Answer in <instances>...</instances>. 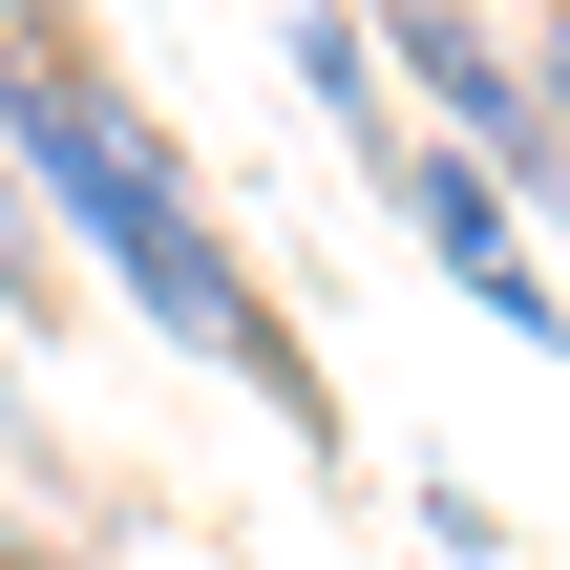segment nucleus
<instances>
[{
  "label": "nucleus",
  "mask_w": 570,
  "mask_h": 570,
  "mask_svg": "<svg viewBox=\"0 0 570 570\" xmlns=\"http://www.w3.org/2000/svg\"><path fill=\"white\" fill-rule=\"evenodd\" d=\"M0 148H21V190H42L85 254H106V296H127L169 360L254 381L296 444H338V381H317V360H296V317L254 296V254H233L212 169H190V148H169V127H148L106 63H85V21H63V42H0Z\"/></svg>",
  "instance_id": "f257e3e1"
},
{
  "label": "nucleus",
  "mask_w": 570,
  "mask_h": 570,
  "mask_svg": "<svg viewBox=\"0 0 570 570\" xmlns=\"http://www.w3.org/2000/svg\"><path fill=\"white\" fill-rule=\"evenodd\" d=\"M381 212L423 233V275H444V296H465L487 338H529V360H570V275L529 254V212H508V190H487L465 148H402V169H381Z\"/></svg>",
  "instance_id": "f03ea898"
},
{
  "label": "nucleus",
  "mask_w": 570,
  "mask_h": 570,
  "mask_svg": "<svg viewBox=\"0 0 570 570\" xmlns=\"http://www.w3.org/2000/svg\"><path fill=\"white\" fill-rule=\"evenodd\" d=\"M275 42H296V85H317V127H338V148H360V190H381V169L423 148V127H402V63H381V21H360V0H296Z\"/></svg>",
  "instance_id": "7ed1b4c3"
},
{
  "label": "nucleus",
  "mask_w": 570,
  "mask_h": 570,
  "mask_svg": "<svg viewBox=\"0 0 570 570\" xmlns=\"http://www.w3.org/2000/svg\"><path fill=\"white\" fill-rule=\"evenodd\" d=\"M529 63H550V127H570V0H550V21H529Z\"/></svg>",
  "instance_id": "20e7f679"
},
{
  "label": "nucleus",
  "mask_w": 570,
  "mask_h": 570,
  "mask_svg": "<svg viewBox=\"0 0 570 570\" xmlns=\"http://www.w3.org/2000/svg\"><path fill=\"white\" fill-rule=\"evenodd\" d=\"M0 42H63V0H0Z\"/></svg>",
  "instance_id": "39448f33"
},
{
  "label": "nucleus",
  "mask_w": 570,
  "mask_h": 570,
  "mask_svg": "<svg viewBox=\"0 0 570 570\" xmlns=\"http://www.w3.org/2000/svg\"><path fill=\"white\" fill-rule=\"evenodd\" d=\"M0 570H63V550H0Z\"/></svg>",
  "instance_id": "423d86ee"
}]
</instances>
